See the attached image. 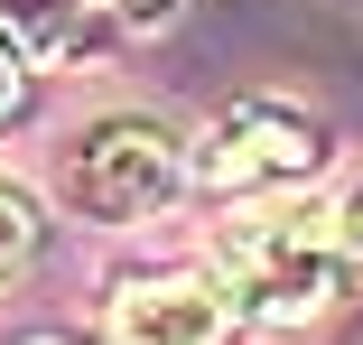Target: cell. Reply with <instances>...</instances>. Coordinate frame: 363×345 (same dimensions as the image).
<instances>
[{
  "instance_id": "6da1fadb",
  "label": "cell",
  "mask_w": 363,
  "mask_h": 345,
  "mask_svg": "<svg viewBox=\"0 0 363 345\" xmlns=\"http://www.w3.org/2000/svg\"><path fill=\"white\" fill-rule=\"evenodd\" d=\"M335 280H345L335 205L261 196L252 215H233L214 234V290H224L233 317H252V327H317L335 308Z\"/></svg>"
},
{
  "instance_id": "3957f363",
  "label": "cell",
  "mask_w": 363,
  "mask_h": 345,
  "mask_svg": "<svg viewBox=\"0 0 363 345\" xmlns=\"http://www.w3.org/2000/svg\"><path fill=\"white\" fill-rule=\"evenodd\" d=\"M317 159H326L317 121L289 103H233L186 141V177L214 196H289L298 177H317Z\"/></svg>"
},
{
  "instance_id": "ba28073f",
  "label": "cell",
  "mask_w": 363,
  "mask_h": 345,
  "mask_svg": "<svg viewBox=\"0 0 363 345\" xmlns=\"http://www.w3.org/2000/svg\"><path fill=\"white\" fill-rule=\"evenodd\" d=\"M112 10H121V28H168L177 0H112Z\"/></svg>"
},
{
  "instance_id": "7a4b0ae2",
  "label": "cell",
  "mask_w": 363,
  "mask_h": 345,
  "mask_svg": "<svg viewBox=\"0 0 363 345\" xmlns=\"http://www.w3.org/2000/svg\"><path fill=\"white\" fill-rule=\"evenodd\" d=\"M186 187V141L159 121H94L75 150H65V196H75V215L94 224H140V215H159V205Z\"/></svg>"
},
{
  "instance_id": "9c48e42d",
  "label": "cell",
  "mask_w": 363,
  "mask_h": 345,
  "mask_svg": "<svg viewBox=\"0 0 363 345\" xmlns=\"http://www.w3.org/2000/svg\"><path fill=\"white\" fill-rule=\"evenodd\" d=\"M335 234H345V252L363 261V187H345V205H335Z\"/></svg>"
},
{
  "instance_id": "52a82bcc",
  "label": "cell",
  "mask_w": 363,
  "mask_h": 345,
  "mask_svg": "<svg viewBox=\"0 0 363 345\" xmlns=\"http://www.w3.org/2000/svg\"><path fill=\"white\" fill-rule=\"evenodd\" d=\"M19 94H28V56L0 38V112H19Z\"/></svg>"
},
{
  "instance_id": "277c9868",
  "label": "cell",
  "mask_w": 363,
  "mask_h": 345,
  "mask_svg": "<svg viewBox=\"0 0 363 345\" xmlns=\"http://www.w3.org/2000/svg\"><path fill=\"white\" fill-rule=\"evenodd\" d=\"M112 345H233V299L214 280H130L112 299Z\"/></svg>"
},
{
  "instance_id": "5b68a950",
  "label": "cell",
  "mask_w": 363,
  "mask_h": 345,
  "mask_svg": "<svg viewBox=\"0 0 363 345\" xmlns=\"http://www.w3.org/2000/svg\"><path fill=\"white\" fill-rule=\"evenodd\" d=\"M0 38L19 56H75L84 47V0H0Z\"/></svg>"
},
{
  "instance_id": "8992f818",
  "label": "cell",
  "mask_w": 363,
  "mask_h": 345,
  "mask_svg": "<svg viewBox=\"0 0 363 345\" xmlns=\"http://www.w3.org/2000/svg\"><path fill=\"white\" fill-rule=\"evenodd\" d=\"M28 252H38V205H28L10 177H0V270H19Z\"/></svg>"
}]
</instances>
